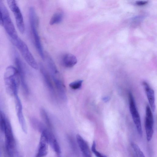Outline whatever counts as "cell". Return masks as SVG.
Here are the masks:
<instances>
[{"instance_id":"obj_1","label":"cell","mask_w":157,"mask_h":157,"mask_svg":"<svg viewBox=\"0 0 157 157\" xmlns=\"http://www.w3.org/2000/svg\"><path fill=\"white\" fill-rule=\"evenodd\" d=\"M4 79L7 93L14 96L17 94L20 79L17 68L11 66L7 67L4 74Z\"/></svg>"},{"instance_id":"obj_2","label":"cell","mask_w":157,"mask_h":157,"mask_svg":"<svg viewBox=\"0 0 157 157\" xmlns=\"http://www.w3.org/2000/svg\"><path fill=\"white\" fill-rule=\"evenodd\" d=\"M29 16L30 27L34 37L35 46L40 57L44 60L45 59V54L37 31V17L33 7L30 8Z\"/></svg>"},{"instance_id":"obj_3","label":"cell","mask_w":157,"mask_h":157,"mask_svg":"<svg viewBox=\"0 0 157 157\" xmlns=\"http://www.w3.org/2000/svg\"><path fill=\"white\" fill-rule=\"evenodd\" d=\"M11 40L27 63L33 69H38V65L26 44L18 36Z\"/></svg>"},{"instance_id":"obj_4","label":"cell","mask_w":157,"mask_h":157,"mask_svg":"<svg viewBox=\"0 0 157 157\" xmlns=\"http://www.w3.org/2000/svg\"><path fill=\"white\" fill-rule=\"evenodd\" d=\"M0 7L2 14L3 25L11 40L18 36L10 14L6 7L1 0H0Z\"/></svg>"},{"instance_id":"obj_5","label":"cell","mask_w":157,"mask_h":157,"mask_svg":"<svg viewBox=\"0 0 157 157\" xmlns=\"http://www.w3.org/2000/svg\"><path fill=\"white\" fill-rule=\"evenodd\" d=\"M3 132L6 138V150L9 154L13 155L17 149L11 125L7 118Z\"/></svg>"},{"instance_id":"obj_6","label":"cell","mask_w":157,"mask_h":157,"mask_svg":"<svg viewBox=\"0 0 157 157\" xmlns=\"http://www.w3.org/2000/svg\"><path fill=\"white\" fill-rule=\"evenodd\" d=\"M7 3L14 16L17 26L20 32L23 34L25 31L23 17L21 10L15 0H7Z\"/></svg>"},{"instance_id":"obj_7","label":"cell","mask_w":157,"mask_h":157,"mask_svg":"<svg viewBox=\"0 0 157 157\" xmlns=\"http://www.w3.org/2000/svg\"><path fill=\"white\" fill-rule=\"evenodd\" d=\"M129 109L139 135L141 136L143 134L140 119L137 110L134 98L131 92L128 94Z\"/></svg>"},{"instance_id":"obj_8","label":"cell","mask_w":157,"mask_h":157,"mask_svg":"<svg viewBox=\"0 0 157 157\" xmlns=\"http://www.w3.org/2000/svg\"><path fill=\"white\" fill-rule=\"evenodd\" d=\"M145 128L147 140L149 142L151 139L154 132V120L153 116L149 105L146 108Z\"/></svg>"},{"instance_id":"obj_9","label":"cell","mask_w":157,"mask_h":157,"mask_svg":"<svg viewBox=\"0 0 157 157\" xmlns=\"http://www.w3.org/2000/svg\"><path fill=\"white\" fill-rule=\"evenodd\" d=\"M49 132L46 128L41 132L38 151L36 157H44L47 154Z\"/></svg>"},{"instance_id":"obj_10","label":"cell","mask_w":157,"mask_h":157,"mask_svg":"<svg viewBox=\"0 0 157 157\" xmlns=\"http://www.w3.org/2000/svg\"><path fill=\"white\" fill-rule=\"evenodd\" d=\"M15 63L18 71L20 83L23 90L26 94L29 93V90L25 78V68L24 65L19 58L17 56L15 59Z\"/></svg>"},{"instance_id":"obj_11","label":"cell","mask_w":157,"mask_h":157,"mask_svg":"<svg viewBox=\"0 0 157 157\" xmlns=\"http://www.w3.org/2000/svg\"><path fill=\"white\" fill-rule=\"evenodd\" d=\"M15 99V108L18 120L22 130L27 133V130L25 121L22 112V106L21 102L17 94L14 96Z\"/></svg>"},{"instance_id":"obj_12","label":"cell","mask_w":157,"mask_h":157,"mask_svg":"<svg viewBox=\"0 0 157 157\" xmlns=\"http://www.w3.org/2000/svg\"><path fill=\"white\" fill-rule=\"evenodd\" d=\"M39 67L46 86L52 95L53 96H55L54 88L49 74L42 63H40L39 64Z\"/></svg>"},{"instance_id":"obj_13","label":"cell","mask_w":157,"mask_h":157,"mask_svg":"<svg viewBox=\"0 0 157 157\" xmlns=\"http://www.w3.org/2000/svg\"><path fill=\"white\" fill-rule=\"evenodd\" d=\"M59 75L52 77L56 88L59 97L64 101L67 100L65 86L61 79Z\"/></svg>"},{"instance_id":"obj_14","label":"cell","mask_w":157,"mask_h":157,"mask_svg":"<svg viewBox=\"0 0 157 157\" xmlns=\"http://www.w3.org/2000/svg\"><path fill=\"white\" fill-rule=\"evenodd\" d=\"M143 84L151 107L154 111L155 108L154 91L146 82H144Z\"/></svg>"},{"instance_id":"obj_15","label":"cell","mask_w":157,"mask_h":157,"mask_svg":"<svg viewBox=\"0 0 157 157\" xmlns=\"http://www.w3.org/2000/svg\"><path fill=\"white\" fill-rule=\"evenodd\" d=\"M76 139L83 157H91L89 146L86 142L79 135H77Z\"/></svg>"},{"instance_id":"obj_16","label":"cell","mask_w":157,"mask_h":157,"mask_svg":"<svg viewBox=\"0 0 157 157\" xmlns=\"http://www.w3.org/2000/svg\"><path fill=\"white\" fill-rule=\"evenodd\" d=\"M62 62L63 65L67 68L72 67L77 62L76 56L71 53H67L64 55L62 59Z\"/></svg>"},{"instance_id":"obj_17","label":"cell","mask_w":157,"mask_h":157,"mask_svg":"<svg viewBox=\"0 0 157 157\" xmlns=\"http://www.w3.org/2000/svg\"><path fill=\"white\" fill-rule=\"evenodd\" d=\"M47 64L51 76L59 74L56 66L50 56L47 53L45 55Z\"/></svg>"},{"instance_id":"obj_18","label":"cell","mask_w":157,"mask_h":157,"mask_svg":"<svg viewBox=\"0 0 157 157\" xmlns=\"http://www.w3.org/2000/svg\"><path fill=\"white\" fill-rule=\"evenodd\" d=\"M63 17V13L60 12L55 13L52 16L49 21V24L51 25L56 24L60 23L62 21Z\"/></svg>"},{"instance_id":"obj_19","label":"cell","mask_w":157,"mask_h":157,"mask_svg":"<svg viewBox=\"0 0 157 157\" xmlns=\"http://www.w3.org/2000/svg\"><path fill=\"white\" fill-rule=\"evenodd\" d=\"M49 143L51 145L52 147L56 152L59 153L60 151L59 145L54 136L49 133Z\"/></svg>"},{"instance_id":"obj_20","label":"cell","mask_w":157,"mask_h":157,"mask_svg":"<svg viewBox=\"0 0 157 157\" xmlns=\"http://www.w3.org/2000/svg\"><path fill=\"white\" fill-rule=\"evenodd\" d=\"M30 122L34 128L41 132L46 128L44 124L35 118L31 117L30 119Z\"/></svg>"},{"instance_id":"obj_21","label":"cell","mask_w":157,"mask_h":157,"mask_svg":"<svg viewBox=\"0 0 157 157\" xmlns=\"http://www.w3.org/2000/svg\"><path fill=\"white\" fill-rule=\"evenodd\" d=\"M40 114L41 118L47 125L49 128L52 127V124L47 113L45 109L42 108L40 110Z\"/></svg>"},{"instance_id":"obj_22","label":"cell","mask_w":157,"mask_h":157,"mask_svg":"<svg viewBox=\"0 0 157 157\" xmlns=\"http://www.w3.org/2000/svg\"><path fill=\"white\" fill-rule=\"evenodd\" d=\"M131 146L137 157H145L143 151L136 144L132 142Z\"/></svg>"},{"instance_id":"obj_23","label":"cell","mask_w":157,"mask_h":157,"mask_svg":"<svg viewBox=\"0 0 157 157\" xmlns=\"http://www.w3.org/2000/svg\"><path fill=\"white\" fill-rule=\"evenodd\" d=\"M83 80H80L75 81L69 84V87L72 89L77 90L82 86Z\"/></svg>"},{"instance_id":"obj_24","label":"cell","mask_w":157,"mask_h":157,"mask_svg":"<svg viewBox=\"0 0 157 157\" xmlns=\"http://www.w3.org/2000/svg\"><path fill=\"white\" fill-rule=\"evenodd\" d=\"M91 150L92 151L96 157H107L106 155L97 151L96 149V144L94 141L93 142Z\"/></svg>"},{"instance_id":"obj_25","label":"cell","mask_w":157,"mask_h":157,"mask_svg":"<svg viewBox=\"0 0 157 157\" xmlns=\"http://www.w3.org/2000/svg\"><path fill=\"white\" fill-rule=\"evenodd\" d=\"M0 25L3 26V21L2 18V14L1 9L0 7Z\"/></svg>"},{"instance_id":"obj_26","label":"cell","mask_w":157,"mask_h":157,"mask_svg":"<svg viewBox=\"0 0 157 157\" xmlns=\"http://www.w3.org/2000/svg\"><path fill=\"white\" fill-rule=\"evenodd\" d=\"M102 99L105 102H107L110 100V98L108 96H105Z\"/></svg>"},{"instance_id":"obj_27","label":"cell","mask_w":157,"mask_h":157,"mask_svg":"<svg viewBox=\"0 0 157 157\" xmlns=\"http://www.w3.org/2000/svg\"><path fill=\"white\" fill-rule=\"evenodd\" d=\"M2 148H1V147L0 140V157H2Z\"/></svg>"},{"instance_id":"obj_28","label":"cell","mask_w":157,"mask_h":157,"mask_svg":"<svg viewBox=\"0 0 157 157\" xmlns=\"http://www.w3.org/2000/svg\"><path fill=\"white\" fill-rule=\"evenodd\" d=\"M1 111H0V113Z\"/></svg>"}]
</instances>
